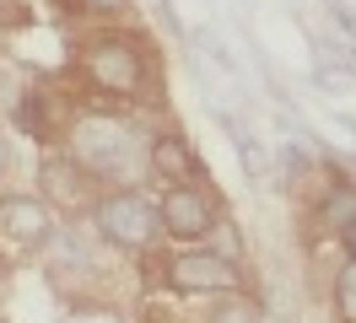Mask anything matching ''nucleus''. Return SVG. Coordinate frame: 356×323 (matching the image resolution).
Returning a JSON list of instances; mask_svg holds the SVG:
<instances>
[{
	"mask_svg": "<svg viewBox=\"0 0 356 323\" xmlns=\"http://www.w3.org/2000/svg\"><path fill=\"white\" fill-rule=\"evenodd\" d=\"M65 151L92 172V178H97V183H119V178H130L135 162H140V140H135V129L119 124V119H103V113H81V119L70 124Z\"/></svg>",
	"mask_w": 356,
	"mask_h": 323,
	"instance_id": "1",
	"label": "nucleus"
},
{
	"mask_svg": "<svg viewBox=\"0 0 356 323\" xmlns=\"http://www.w3.org/2000/svg\"><path fill=\"white\" fill-rule=\"evenodd\" d=\"M92 221H97V237H108L113 248H124V254H146L156 237H162V205L146 199L140 189L103 194Z\"/></svg>",
	"mask_w": 356,
	"mask_h": 323,
	"instance_id": "2",
	"label": "nucleus"
},
{
	"mask_svg": "<svg viewBox=\"0 0 356 323\" xmlns=\"http://www.w3.org/2000/svg\"><path fill=\"white\" fill-rule=\"evenodd\" d=\"M81 70H87L92 86L103 92H119V97H140L146 92V70H152V54L135 38H97L81 54Z\"/></svg>",
	"mask_w": 356,
	"mask_h": 323,
	"instance_id": "3",
	"label": "nucleus"
},
{
	"mask_svg": "<svg viewBox=\"0 0 356 323\" xmlns=\"http://www.w3.org/2000/svg\"><path fill=\"white\" fill-rule=\"evenodd\" d=\"M168 291L178 297H227V291H243V270H238V258L227 254H205V248H189V254H173L168 258Z\"/></svg>",
	"mask_w": 356,
	"mask_h": 323,
	"instance_id": "4",
	"label": "nucleus"
},
{
	"mask_svg": "<svg viewBox=\"0 0 356 323\" xmlns=\"http://www.w3.org/2000/svg\"><path fill=\"white\" fill-rule=\"evenodd\" d=\"M156 205H162V232L178 237V242H205V237L222 226L216 194L200 189V183H168V194Z\"/></svg>",
	"mask_w": 356,
	"mask_h": 323,
	"instance_id": "5",
	"label": "nucleus"
},
{
	"mask_svg": "<svg viewBox=\"0 0 356 323\" xmlns=\"http://www.w3.org/2000/svg\"><path fill=\"white\" fill-rule=\"evenodd\" d=\"M0 237L11 248H44L54 237V210L44 205V194H6L0 199Z\"/></svg>",
	"mask_w": 356,
	"mask_h": 323,
	"instance_id": "6",
	"label": "nucleus"
},
{
	"mask_svg": "<svg viewBox=\"0 0 356 323\" xmlns=\"http://www.w3.org/2000/svg\"><path fill=\"white\" fill-rule=\"evenodd\" d=\"M146 167L162 183H200L205 178V162H200V151H195V140H184L178 129H162L152 146H146Z\"/></svg>",
	"mask_w": 356,
	"mask_h": 323,
	"instance_id": "7",
	"label": "nucleus"
},
{
	"mask_svg": "<svg viewBox=\"0 0 356 323\" xmlns=\"http://www.w3.org/2000/svg\"><path fill=\"white\" fill-rule=\"evenodd\" d=\"M38 178H44V199H54V205H65V210H76V205H87L92 183H97V178H92V172L81 167L76 156H70V151H65V156H49Z\"/></svg>",
	"mask_w": 356,
	"mask_h": 323,
	"instance_id": "8",
	"label": "nucleus"
},
{
	"mask_svg": "<svg viewBox=\"0 0 356 323\" xmlns=\"http://www.w3.org/2000/svg\"><path fill=\"white\" fill-rule=\"evenodd\" d=\"M351 221H356V189L351 183H334V189L318 199V226H324V232H346Z\"/></svg>",
	"mask_w": 356,
	"mask_h": 323,
	"instance_id": "9",
	"label": "nucleus"
},
{
	"mask_svg": "<svg viewBox=\"0 0 356 323\" xmlns=\"http://www.w3.org/2000/svg\"><path fill=\"white\" fill-rule=\"evenodd\" d=\"M205 323H259V301L248 297V291H227V297H216V307H211Z\"/></svg>",
	"mask_w": 356,
	"mask_h": 323,
	"instance_id": "10",
	"label": "nucleus"
},
{
	"mask_svg": "<svg viewBox=\"0 0 356 323\" xmlns=\"http://www.w3.org/2000/svg\"><path fill=\"white\" fill-rule=\"evenodd\" d=\"M334 313L340 323H356V258H346V270L334 275Z\"/></svg>",
	"mask_w": 356,
	"mask_h": 323,
	"instance_id": "11",
	"label": "nucleus"
},
{
	"mask_svg": "<svg viewBox=\"0 0 356 323\" xmlns=\"http://www.w3.org/2000/svg\"><path fill=\"white\" fill-rule=\"evenodd\" d=\"M76 6H87V11H124V0H76Z\"/></svg>",
	"mask_w": 356,
	"mask_h": 323,
	"instance_id": "12",
	"label": "nucleus"
},
{
	"mask_svg": "<svg viewBox=\"0 0 356 323\" xmlns=\"http://www.w3.org/2000/svg\"><path fill=\"white\" fill-rule=\"evenodd\" d=\"M340 242H346V258H356V221L346 226V232H340Z\"/></svg>",
	"mask_w": 356,
	"mask_h": 323,
	"instance_id": "13",
	"label": "nucleus"
},
{
	"mask_svg": "<svg viewBox=\"0 0 356 323\" xmlns=\"http://www.w3.org/2000/svg\"><path fill=\"white\" fill-rule=\"evenodd\" d=\"M0 172H6V135H0Z\"/></svg>",
	"mask_w": 356,
	"mask_h": 323,
	"instance_id": "14",
	"label": "nucleus"
}]
</instances>
